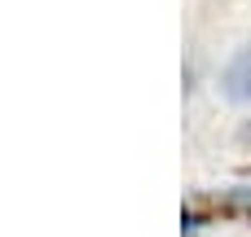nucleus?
Masks as SVG:
<instances>
[{
    "label": "nucleus",
    "mask_w": 251,
    "mask_h": 237,
    "mask_svg": "<svg viewBox=\"0 0 251 237\" xmlns=\"http://www.w3.org/2000/svg\"><path fill=\"white\" fill-rule=\"evenodd\" d=\"M221 97L234 101V106H247L251 101V44H243L225 62V70H221Z\"/></svg>",
    "instance_id": "1"
},
{
    "label": "nucleus",
    "mask_w": 251,
    "mask_h": 237,
    "mask_svg": "<svg viewBox=\"0 0 251 237\" xmlns=\"http://www.w3.org/2000/svg\"><path fill=\"white\" fill-rule=\"evenodd\" d=\"M243 136H247V141H251V123H247V128H243Z\"/></svg>",
    "instance_id": "2"
}]
</instances>
